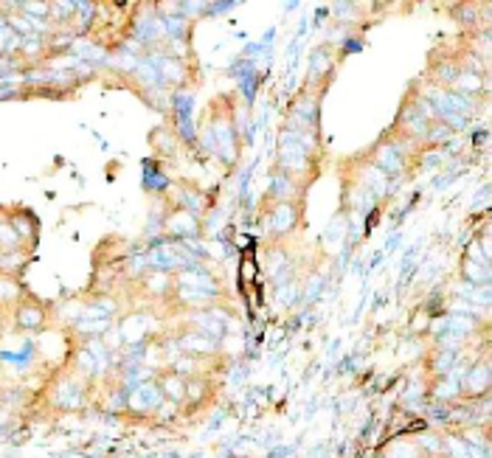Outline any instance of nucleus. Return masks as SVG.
<instances>
[{
  "mask_svg": "<svg viewBox=\"0 0 492 458\" xmlns=\"http://www.w3.org/2000/svg\"><path fill=\"white\" fill-rule=\"evenodd\" d=\"M206 147L208 150H217L223 157L228 160H237L240 152V133L234 127V118H231V110H214L211 113V121L206 127Z\"/></svg>",
  "mask_w": 492,
  "mask_h": 458,
  "instance_id": "f257e3e1",
  "label": "nucleus"
},
{
  "mask_svg": "<svg viewBox=\"0 0 492 458\" xmlns=\"http://www.w3.org/2000/svg\"><path fill=\"white\" fill-rule=\"evenodd\" d=\"M298 208H301L298 200H281V203H276L273 211L267 214V233L276 236V239L293 233V230L298 228V217H301Z\"/></svg>",
  "mask_w": 492,
  "mask_h": 458,
  "instance_id": "f03ea898",
  "label": "nucleus"
},
{
  "mask_svg": "<svg viewBox=\"0 0 492 458\" xmlns=\"http://www.w3.org/2000/svg\"><path fill=\"white\" fill-rule=\"evenodd\" d=\"M408 160V152H406V141H380L377 150H374V169H380L383 174H397L403 172Z\"/></svg>",
  "mask_w": 492,
  "mask_h": 458,
  "instance_id": "7ed1b4c3",
  "label": "nucleus"
},
{
  "mask_svg": "<svg viewBox=\"0 0 492 458\" xmlns=\"http://www.w3.org/2000/svg\"><path fill=\"white\" fill-rule=\"evenodd\" d=\"M164 402V391L161 385H138L135 393L130 396V405L135 410H155Z\"/></svg>",
  "mask_w": 492,
  "mask_h": 458,
  "instance_id": "20e7f679",
  "label": "nucleus"
},
{
  "mask_svg": "<svg viewBox=\"0 0 492 458\" xmlns=\"http://www.w3.org/2000/svg\"><path fill=\"white\" fill-rule=\"evenodd\" d=\"M217 296H220V293H208V290H197V287H180V284H177V298H180V301H186V304L211 306Z\"/></svg>",
  "mask_w": 492,
  "mask_h": 458,
  "instance_id": "39448f33",
  "label": "nucleus"
},
{
  "mask_svg": "<svg viewBox=\"0 0 492 458\" xmlns=\"http://www.w3.org/2000/svg\"><path fill=\"white\" fill-rule=\"evenodd\" d=\"M172 230H183L180 236H197V230H200V220H197V214L180 208V211L172 214Z\"/></svg>",
  "mask_w": 492,
  "mask_h": 458,
  "instance_id": "423d86ee",
  "label": "nucleus"
},
{
  "mask_svg": "<svg viewBox=\"0 0 492 458\" xmlns=\"http://www.w3.org/2000/svg\"><path fill=\"white\" fill-rule=\"evenodd\" d=\"M487 388H490V369H487V363H484V366H476V369L470 372V377H467V391L481 393V391H487Z\"/></svg>",
  "mask_w": 492,
  "mask_h": 458,
  "instance_id": "0eeeda50",
  "label": "nucleus"
},
{
  "mask_svg": "<svg viewBox=\"0 0 492 458\" xmlns=\"http://www.w3.org/2000/svg\"><path fill=\"white\" fill-rule=\"evenodd\" d=\"M180 343H183V349H189V352H214V340H211L208 335H203V332L186 335Z\"/></svg>",
  "mask_w": 492,
  "mask_h": 458,
  "instance_id": "6e6552de",
  "label": "nucleus"
},
{
  "mask_svg": "<svg viewBox=\"0 0 492 458\" xmlns=\"http://www.w3.org/2000/svg\"><path fill=\"white\" fill-rule=\"evenodd\" d=\"M161 391H166V396H172V399H183L186 396V382L180 380V374H169L161 382Z\"/></svg>",
  "mask_w": 492,
  "mask_h": 458,
  "instance_id": "1a4fd4ad",
  "label": "nucleus"
},
{
  "mask_svg": "<svg viewBox=\"0 0 492 458\" xmlns=\"http://www.w3.org/2000/svg\"><path fill=\"white\" fill-rule=\"evenodd\" d=\"M386 458H419V450L413 445H397L386 453Z\"/></svg>",
  "mask_w": 492,
  "mask_h": 458,
  "instance_id": "9d476101",
  "label": "nucleus"
},
{
  "mask_svg": "<svg viewBox=\"0 0 492 458\" xmlns=\"http://www.w3.org/2000/svg\"><path fill=\"white\" fill-rule=\"evenodd\" d=\"M20 320H26L23 326H37L43 318H40V312H37V309H23V312H20Z\"/></svg>",
  "mask_w": 492,
  "mask_h": 458,
  "instance_id": "9b49d317",
  "label": "nucleus"
}]
</instances>
